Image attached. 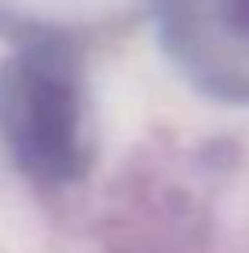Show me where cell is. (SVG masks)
<instances>
[{
  "mask_svg": "<svg viewBox=\"0 0 249 253\" xmlns=\"http://www.w3.org/2000/svg\"><path fill=\"white\" fill-rule=\"evenodd\" d=\"M0 143L33 184L84 180L96 162V125L81 48L40 37L0 63Z\"/></svg>",
  "mask_w": 249,
  "mask_h": 253,
  "instance_id": "1",
  "label": "cell"
},
{
  "mask_svg": "<svg viewBox=\"0 0 249 253\" xmlns=\"http://www.w3.org/2000/svg\"><path fill=\"white\" fill-rule=\"evenodd\" d=\"M154 30L194 88L249 103V0H154Z\"/></svg>",
  "mask_w": 249,
  "mask_h": 253,
  "instance_id": "2",
  "label": "cell"
}]
</instances>
